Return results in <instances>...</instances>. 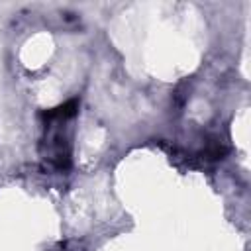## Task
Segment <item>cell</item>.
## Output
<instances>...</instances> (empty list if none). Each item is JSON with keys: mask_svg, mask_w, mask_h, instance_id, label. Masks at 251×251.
<instances>
[{"mask_svg": "<svg viewBox=\"0 0 251 251\" xmlns=\"http://www.w3.org/2000/svg\"><path fill=\"white\" fill-rule=\"evenodd\" d=\"M76 110H78V102L76 100H69V102H65V104H61V106H57L53 110H45L41 116L45 120H55V118L57 120H67V118L75 116Z\"/></svg>", "mask_w": 251, "mask_h": 251, "instance_id": "1", "label": "cell"}]
</instances>
